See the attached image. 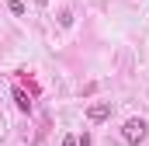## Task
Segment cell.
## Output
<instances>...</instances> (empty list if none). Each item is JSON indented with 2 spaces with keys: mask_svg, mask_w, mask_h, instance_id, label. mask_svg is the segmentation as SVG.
<instances>
[{
  "mask_svg": "<svg viewBox=\"0 0 149 146\" xmlns=\"http://www.w3.org/2000/svg\"><path fill=\"white\" fill-rule=\"evenodd\" d=\"M146 132H149V125L142 122V118H128L121 136H125V143H128V146H139L142 139H146Z\"/></svg>",
  "mask_w": 149,
  "mask_h": 146,
  "instance_id": "1",
  "label": "cell"
},
{
  "mask_svg": "<svg viewBox=\"0 0 149 146\" xmlns=\"http://www.w3.org/2000/svg\"><path fill=\"white\" fill-rule=\"evenodd\" d=\"M108 115H111V105H108V101H101V105H90V108H87V118H90V122H104Z\"/></svg>",
  "mask_w": 149,
  "mask_h": 146,
  "instance_id": "2",
  "label": "cell"
},
{
  "mask_svg": "<svg viewBox=\"0 0 149 146\" xmlns=\"http://www.w3.org/2000/svg\"><path fill=\"white\" fill-rule=\"evenodd\" d=\"M14 105H17L21 111H31V98H28L21 87H14Z\"/></svg>",
  "mask_w": 149,
  "mask_h": 146,
  "instance_id": "3",
  "label": "cell"
},
{
  "mask_svg": "<svg viewBox=\"0 0 149 146\" xmlns=\"http://www.w3.org/2000/svg\"><path fill=\"white\" fill-rule=\"evenodd\" d=\"M59 25H66V28H70V25H73V14H70V11H59Z\"/></svg>",
  "mask_w": 149,
  "mask_h": 146,
  "instance_id": "4",
  "label": "cell"
},
{
  "mask_svg": "<svg viewBox=\"0 0 149 146\" xmlns=\"http://www.w3.org/2000/svg\"><path fill=\"white\" fill-rule=\"evenodd\" d=\"M10 14H24V4L21 0H10Z\"/></svg>",
  "mask_w": 149,
  "mask_h": 146,
  "instance_id": "5",
  "label": "cell"
},
{
  "mask_svg": "<svg viewBox=\"0 0 149 146\" xmlns=\"http://www.w3.org/2000/svg\"><path fill=\"white\" fill-rule=\"evenodd\" d=\"M76 146H94V139H90V132H83V136L76 139Z\"/></svg>",
  "mask_w": 149,
  "mask_h": 146,
  "instance_id": "6",
  "label": "cell"
},
{
  "mask_svg": "<svg viewBox=\"0 0 149 146\" xmlns=\"http://www.w3.org/2000/svg\"><path fill=\"white\" fill-rule=\"evenodd\" d=\"M63 146H76V139H73V136H66V139H63Z\"/></svg>",
  "mask_w": 149,
  "mask_h": 146,
  "instance_id": "7",
  "label": "cell"
}]
</instances>
